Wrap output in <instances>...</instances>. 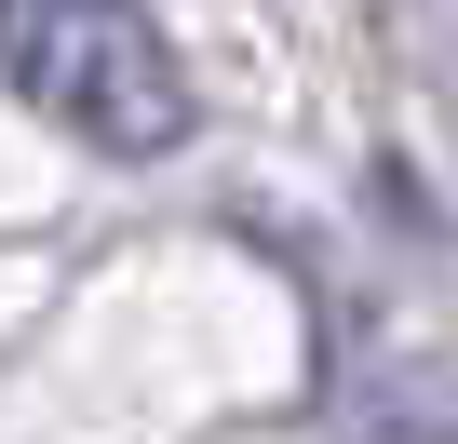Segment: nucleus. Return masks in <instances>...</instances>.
<instances>
[{"instance_id":"1","label":"nucleus","mask_w":458,"mask_h":444,"mask_svg":"<svg viewBox=\"0 0 458 444\" xmlns=\"http://www.w3.org/2000/svg\"><path fill=\"white\" fill-rule=\"evenodd\" d=\"M0 81L108 162L189 148V68L135 0H0Z\"/></svg>"}]
</instances>
